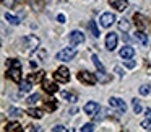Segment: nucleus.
<instances>
[{
    "instance_id": "nucleus-1",
    "label": "nucleus",
    "mask_w": 151,
    "mask_h": 132,
    "mask_svg": "<svg viewBox=\"0 0 151 132\" xmlns=\"http://www.w3.org/2000/svg\"><path fill=\"white\" fill-rule=\"evenodd\" d=\"M7 77L15 83L21 82V62L17 59H8V72Z\"/></svg>"
},
{
    "instance_id": "nucleus-2",
    "label": "nucleus",
    "mask_w": 151,
    "mask_h": 132,
    "mask_svg": "<svg viewBox=\"0 0 151 132\" xmlns=\"http://www.w3.org/2000/svg\"><path fill=\"white\" fill-rule=\"evenodd\" d=\"M21 43H23V46L26 47V49L36 51L37 47H39V38L34 36V34H28V36H24L23 39H21Z\"/></svg>"
},
{
    "instance_id": "nucleus-3",
    "label": "nucleus",
    "mask_w": 151,
    "mask_h": 132,
    "mask_svg": "<svg viewBox=\"0 0 151 132\" xmlns=\"http://www.w3.org/2000/svg\"><path fill=\"white\" fill-rule=\"evenodd\" d=\"M76 56V49L73 47H63L60 52H57V60H62V62H67V60H72L73 57Z\"/></svg>"
},
{
    "instance_id": "nucleus-4",
    "label": "nucleus",
    "mask_w": 151,
    "mask_h": 132,
    "mask_svg": "<svg viewBox=\"0 0 151 132\" xmlns=\"http://www.w3.org/2000/svg\"><path fill=\"white\" fill-rule=\"evenodd\" d=\"M54 78H55V82H60V83H67L70 80V72L67 67L60 65L59 69L55 70V73H54Z\"/></svg>"
},
{
    "instance_id": "nucleus-5",
    "label": "nucleus",
    "mask_w": 151,
    "mask_h": 132,
    "mask_svg": "<svg viewBox=\"0 0 151 132\" xmlns=\"http://www.w3.org/2000/svg\"><path fill=\"white\" fill-rule=\"evenodd\" d=\"M78 80L81 83H86V85H94L98 77H96L94 73L88 72V70H81V72H78Z\"/></svg>"
},
{
    "instance_id": "nucleus-6",
    "label": "nucleus",
    "mask_w": 151,
    "mask_h": 132,
    "mask_svg": "<svg viewBox=\"0 0 151 132\" xmlns=\"http://www.w3.org/2000/svg\"><path fill=\"white\" fill-rule=\"evenodd\" d=\"M68 41H70V44H72V46L83 44V43H85V34H83L80 30H75V31H72V33H70Z\"/></svg>"
},
{
    "instance_id": "nucleus-7",
    "label": "nucleus",
    "mask_w": 151,
    "mask_h": 132,
    "mask_svg": "<svg viewBox=\"0 0 151 132\" xmlns=\"http://www.w3.org/2000/svg\"><path fill=\"white\" fill-rule=\"evenodd\" d=\"M99 23H101V26H104V28H111L112 25L115 23V15L111 13V12L102 13L101 18H99Z\"/></svg>"
},
{
    "instance_id": "nucleus-8",
    "label": "nucleus",
    "mask_w": 151,
    "mask_h": 132,
    "mask_svg": "<svg viewBox=\"0 0 151 132\" xmlns=\"http://www.w3.org/2000/svg\"><path fill=\"white\" fill-rule=\"evenodd\" d=\"M117 43H119V38L115 33H107V36H106V47H107L109 51H114L115 47H117Z\"/></svg>"
},
{
    "instance_id": "nucleus-9",
    "label": "nucleus",
    "mask_w": 151,
    "mask_h": 132,
    "mask_svg": "<svg viewBox=\"0 0 151 132\" xmlns=\"http://www.w3.org/2000/svg\"><path fill=\"white\" fill-rule=\"evenodd\" d=\"M109 104H111L112 108L119 109L120 112L127 111V104H125V101H124V99H120V98H111V99H109Z\"/></svg>"
},
{
    "instance_id": "nucleus-10",
    "label": "nucleus",
    "mask_w": 151,
    "mask_h": 132,
    "mask_svg": "<svg viewBox=\"0 0 151 132\" xmlns=\"http://www.w3.org/2000/svg\"><path fill=\"white\" fill-rule=\"evenodd\" d=\"M109 5H111L112 8H115L117 12H124L127 10L128 4H127V0H107Z\"/></svg>"
},
{
    "instance_id": "nucleus-11",
    "label": "nucleus",
    "mask_w": 151,
    "mask_h": 132,
    "mask_svg": "<svg viewBox=\"0 0 151 132\" xmlns=\"http://www.w3.org/2000/svg\"><path fill=\"white\" fill-rule=\"evenodd\" d=\"M83 109H85V112H86V114L94 116L96 112L99 111V104H98L96 101H89V103H86V104H85V108H83Z\"/></svg>"
},
{
    "instance_id": "nucleus-12",
    "label": "nucleus",
    "mask_w": 151,
    "mask_h": 132,
    "mask_svg": "<svg viewBox=\"0 0 151 132\" xmlns=\"http://www.w3.org/2000/svg\"><path fill=\"white\" fill-rule=\"evenodd\" d=\"M133 20H135V23H137L138 30H145V28L148 26V23H146L148 20L143 17V15H140V13H135L133 15Z\"/></svg>"
},
{
    "instance_id": "nucleus-13",
    "label": "nucleus",
    "mask_w": 151,
    "mask_h": 132,
    "mask_svg": "<svg viewBox=\"0 0 151 132\" xmlns=\"http://www.w3.org/2000/svg\"><path fill=\"white\" fill-rule=\"evenodd\" d=\"M135 56V49L132 46H124L120 49V57L122 59H132Z\"/></svg>"
},
{
    "instance_id": "nucleus-14",
    "label": "nucleus",
    "mask_w": 151,
    "mask_h": 132,
    "mask_svg": "<svg viewBox=\"0 0 151 132\" xmlns=\"http://www.w3.org/2000/svg\"><path fill=\"white\" fill-rule=\"evenodd\" d=\"M42 86H44V90H46L47 93H50V95H54V93L59 91V86H57L55 83H49L46 78H42Z\"/></svg>"
},
{
    "instance_id": "nucleus-15",
    "label": "nucleus",
    "mask_w": 151,
    "mask_h": 132,
    "mask_svg": "<svg viewBox=\"0 0 151 132\" xmlns=\"http://www.w3.org/2000/svg\"><path fill=\"white\" fill-rule=\"evenodd\" d=\"M18 85H20V91H29V90L33 88V82H31L29 78H28V80H21Z\"/></svg>"
},
{
    "instance_id": "nucleus-16",
    "label": "nucleus",
    "mask_w": 151,
    "mask_h": 132,
    "mask_svg": "<svg viewBox=\"0 0 151 132\" xmlns=\"http://www.w3.org/2000/svg\"><path fill=\"white\" fill-rule=\"evenodd\" d=\"M26 112L31 116V117H34V119H41V117L44 116V112L41 111V109H36V108H29Z\"/></svg>"
},
{
    "instance_id": "nucleus-17",
    "label": "nucleus",
    "mask_w": 151,
    "mask_h": 132,
    "mask_svg": "<svg viewBox=\"0 0 151 132\" xmlns=\"http://www.w3.org/2000/svg\"><path fill=\"white\" fill-rule=\"evenodd\" d=\"M119 30L124 31V33H127V31L130 30V21H128L127 18H122V20H119Z\"/></svg>"
},
{
    "instance_id": "nucleus-18",
    "label": "nucleus",
    "mask_w": 151,
    "mask_h": 132,
    "mask_svg": "<svg viewBox=\"0 0 151 132\" xmlns=\"http://www.w3.org/2000/svg\"><path fill=\"white\" fill-rule=\"evenodd\" d=\"M135 38H137V39H140L141 44H148V36H146V33H145L143 30H137Z\"/></svg>"
},
{
    "instance_id": "nucleus-19",
    "label": "nucleus",
    "mask_w": 151,
    "mask_h": 132,
    "mask_svg": "<svg viewBox=\"0 0 151 132\" xmlns=\"http://www.w3.org/2000/svg\"><path fill=\"white\" fill-rule=\"evenodd\" d=\"M5 20H7L10 25H15V26L20 25V18L15 17V15H12V13H5Z\"/></svg>"
},
{
    "instance_id": "nucleus-20",
    "label": "nucleus",
    "mask_w": 151,
    "mask_h": 132,
    "mask_svg": "<svg viewBox=\"0 0 151 132\" xmlns=\"http://www.w3.org/2000/svg\"><path fill=\"white\" fill-rule=\"evenodd\" d=\"M23 109H20V108H10L8 109V116H12V117H20L21 114H23Z\"/></svg>"
},
{
    "instance_id": "nucleus-21",
    "label": "nucleus",
    "mask_w": 151,
    "mask_h": 132,
    "mask_svg": "<svg viewBox=\"0 0 151 132\" xmlns=\"http://www.w3.org/2000/svg\"><path fill=\"white\" fill-rule=\"evenodd\" d=\"M88 28H89V31H91L93 36H94V38H99V30H98V26H96L94 21H89V23H88Z\"/></svg>"
},
{
    "instance_id": "nucleus-22",
    "label": "nucleus",
    "mask_w": 151,
    "mask_h": 132,
    "mask_svg": "<svg viewBox=\"0 0 151 132\" xmlns=\"http://www.w3.org/2000/svg\"><path fill=\"white\" fill-rule=\"evenodd\" d=\"M91 59H93V64L96 65V69H98V70H101V72H104V65H102V62L99 60V57L96 56V54H93V57H91Z\"/></svg>"
},
{
    "instance_id": "nucleus-23",
    "label": "nucleus",
    "mask_w": 151,
    "mask_h": 132,
    "mask_svg": "<svg viewBox=\"0 0 151 132\" xmlns=\"http://www.w3.org/2000/svg\"><path fill=\"white\" fill-rule=\"evenodd\" d=\"M5 131H8V132H20L21 131V125L18 124V122H10Z\"/></svg>"
},
{
    "instance_id": "nucleus-24",
    "label": "nucleus",
    "mask_w": 151,
    "mask_h": 132,
    "mask_svg": "<svg viewBox=\"0 0 151 132\" xmlns=\"http://www.w3.org/2000/svg\"><path fill=\"white\" fill-rule=\"evenodd\" d=\"M44 108H46L47 111H55V108H57V103L54 101V99H47V101L44 103Z\"/></svg>"
},
{
    "instance_id": "nucleus-25",
    "label": "nucleus",
    "mask_w": 151,
    "mask_h": 132,
    "mask_svg": "<svg viewBox=\"0 0 151 132\" xmlns=\"http://www.w3.org/2000/svg\"><path fill=\"white\" fill-rule=\"evenodd\" d=\"M39 99H41V95H39V93H34V95H31L26 101H28V104H29V106H33V104H36Z\"/></svg>"
},
{
    "instance_id": "nucleus-26",
    "label": "nucleus",
    "mask_w": 151,
    "mask_h": 132,
    "mask_svg": "<svg viewBox=\"0 0 151 132\" xmlns=\"http://www.w3.org/2000/svg\"><path fill=\"white\" fill-rule=\"evenodd\" d=\"M60 96H62V98H65L67 101H73V103L76 101V95H73V93H68V91H62V93H60Z\"/></svg>"
},
{
    "instance_id": "nucleus-27",
    "label": "nucleus",
    "mask_w": 151,
    "mask_h": 132,
    "mask_svg": "<svg viewBox=\"0 0 151 132\" xmlns=\"http://www.w3.org/2000/svg\"><path fill=\"white\" fill-rule=\"evenodd\" d=\"M132 104H133V111L137 112V114H140V112L143 111V106H141V103L138 101V99H132Z\"/></svg>"
},
{
    "instance_id": "nucleus-28",
    "label": "nucleus",
    "mask_w": 151,
    "mask_h": 132,
    "mask_svg": "<svg viewBox=\"0 0 151 132\" xmlns=\"http://www.w3.org/2000/svg\"><path fill=\"white\" fill-rule=\"evenodd\" d=\"M141 127L145 129V131H151V117H146L141 121Z\"/></svg>"
},
{
    "instance_id": "nucleus-29",
    "label": "nucleus",
    "mask_w": 151,
    "mask_h": 132,
    "mask_svg": "<svg viewBox=\"0 0 151 132\" xmlns=\"http://www.w3.org/2000/svg\"><path fill=\"white\" fill-rule=\"evenodd\" d=\"M125 65H127L128 69H133V67L137 65V62L133 60V57H132V59H125Z\"/></svg>"
},
{
    "instance_id": "nucleus-30",
    "label": "nucleus",
    "mask_w": 151,
    "mask_h": 132,
    "mask_svg": "<svg viewBox=\"0 0 151 132\" xmlns=\"http://www.w3.org/2000/svg\"><path fill=\"white\" fill-rule=\"evenodd\" d=\"M80 131H81V132H91V131H94V125H93V124H86V125H83Z\"/></svg>"
},
{
    "instance_id": "nucleus-31",
    "label": "nucleus",
    "mask_w": 151,
    "mask_h": 132,
    "mask_svg": "<svg viewBox=\"0 0 151 132\" xmlns=\"http://www.w3.org/2000/svg\"><path fill=\"white\" fill-rule=\"evenodd\" d=\"M148 93H150V86H148V85H141L140 86V95H148Z\"/></svg>"
},
{
    "instance_id": "nucleus-32",
    "label": "nucleus",
    "mask_w": 151,
    "mask_h": 132,
    "mask_svg": "<svg viewBox=\"0 0 151 132\" xmlns=\"http://www.w3.org/2000/svg\"><path fill=\"white\" fill-rule=\"evenodd\" d=\"M52 131H54V132H59V131H60V132H65L67 129L63 127V125H55V127H52Z\"/></svg>"
},
{
    "instance_id": "nucleus-33",
    "label": "nucleus",
    "mask_w": 151,
    "mask_h": 132,
    "mask_svg": "<svg viewBox=\"0 0 151 132\" xmlns=\"http://www.w3.org/2000/svg\"><path fill=\"white\" fill-rule=\"evenodd\" d=\"M115 73H117V75L120 77V78H122V77H124V70H122L120 67H115Z\"/></svg>"
},
{
    "instance_id": "nucleus-34",
    "label": "nucleus",
    "mask_w": 151,
    "mask_h": 132,
    "mask_svg": "<svg viewBox=\"0 0 151 132\" xmlns=\"http://www.w3.org/2000/svg\"><path fill=\"white\" fill-rule=\"evenodd\" d=\"M57 20L60 21V23H65V15L63 13H60V15H57Z\"/></svg>"
},
{
    "instance_id": "nucleus-35",
    "label": "nucleus",
    "mask_w": 151,
    "mask_h": 132,
    "mask_svg": "<svg viewBox=\"0 0 151 132\" xmlns=\"http://www.w3.org/2000/svg\"><path fill=\"white\" fill-rule=\"evenodd\" d=\"M31 67H33V69H36V67H37V62H36V60H31Z\"/></svg>"
},
{
    "instance_id": "nucleus-36",
    "label": "nucleus",
    "mask_w": 151,
    "mask_h": 132,
    "mask_svg": "<svg viewBox=\"0 0 151 132\" xmlns=\"http://www.w3.org/2000/svg\"><path fill=\"white\" fill-rule=\"evenodd\" d=\"M145 112H146V117H151V109H146Z\"/></svg>"
}]
</instances>
